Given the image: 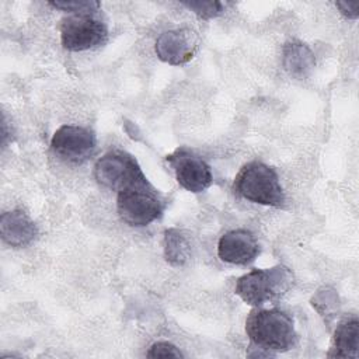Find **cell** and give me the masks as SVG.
Here are the masks:
<instances>
[{
    "label": "cell",
    "mask_w": 359,
    "mask_h": 359,
    "mask_svg": "<svg viewBox=\"0 0 359 359\" xmlns=\"http://www.w3.org/2000/svg\"><path fill=\"white\" fill-rule=\"evenodd\" d=\"M165 208V201L149 180L137 182L121 192L116 198V209L122 222L129 226L143 227L157 220Z\"/></svg>",
    "instance_id": "3"
},
{
    "label": "cell",
    "mask_w": 359,
    "mask_h": 359,
    "mask_svg": "<svg viewBox=\"0 0 359 359\" xmlns=\"http://www.w3.org/2000/svg\"><path fill=\"white\" fill-rule=\"evenodd\" d=\"M49 6L70 11L73 14H93L100 8V3L94 0H60V1H50Z\"/></svg>",
    "instance_id": "16"
},
{
    "label": "cell",
    "mask_w": 359,
    "mask_h": 359,
    "mask_svg": "<svg viewBox=\"0 0 359 359\" xmlns=\"http://www.w3.org/2000/svg\"><path fill=\"white\" fill-rule=\"evenodd\" d=\"M149 358H182V352L172 344L160 341L150 346L147 352Z\"/></svg>",
    "instance_id": "18"
},
{
    "label": "cell",
    "mask_w": 359,
    "mask_h": 359,
    "mask_svg": "<svg viewBox=\"0 0 359 359\" xmlns=\"http://www.w3.org/2000/svg\"><path fill=\"white\" fill-rule=\"evenodd\" d=\"M233 189L241 198L266 206L280 208L286 199L278 172L262 161L243 165L234 178Z\"/></svg>",
    "instance_id": "2"
},
{
    "label": "cell",
    "mask_w": 359,
    "mask_h": 359,
    "mask_svg": "<svg viewBox=\"0 0 359 359\" xmlns=\"http://www.w3.org/2000/svg\"><path fill=\"white\" fill-rule=\"evenodd\" d=\"M182 4L203 20L215 18L223 11L220 1H184Z\"/></svg>",
    "instance_id": "17"
},
{
    "label": "cell",
    "mask_w": 359,
    "mask_h": 359,
    "mask_svg": "<svg viewBox=\"0 0 359 359\" xmlns=\"http://www.w3.org/2000/svg\"><path fill=\"white\" fill-rule=\"evenodd\" d=\"M36 234L38 229L25 212L15 209L1 215L0 236L8 245L17 248L25 247L36 237Z\"/></svg>",
    "instance_id": "11"
},
{
    "label": "cell",
    "mask_w": 359,
    "mask_h": 359,
    "mask_svg": "<svg viewBox=\"0 0 359 359\" xmlns=\"http://www.w3.org/2000/svg\"><path fill=\"white\" fill-rule=\"evenodd\" d=\"M292 283L293 275L283 265L268 269H252L237 279L236 294L247 304L258 307L283 294Z\"/></svg>",
    "instance_id": "4"
},
{
    "label": "cell",
    "mask_w": 359,
    "mask_h": 359,
    "mask_svg": "<svg viewBox=\"0 0 359 359\" xmlns=\"http://www.w3.org/2000/svg\"><path fill=\"white\" fill-rule=\"evenodd\" d=\"M328 356L358 358L359 356V321L349 318L342 321L334 332Z\"/></svg>",
    "instance_id": "12"
},
{
    "label": "cell",
    "mask_w": 359,
    "mask_h": 359,
    "mask_svg": "<svg viewBox=\"0 0 359 359\" xmlns=\"http://www.w3.org/2000/svg\"><path fill=\"white\" fill-rule=\"evenodd\" d=\"M94 177L100 185L116 192L147 180L136 158L122 150L108 151L98 158Z\"/></svg>",
    "instance_id": "5"
},
{
    "label": "cell",
    "mask_w": 359,
    "mask_h": 359,
    "mask_svg": "<svg viewBox=\"0 0 359 359\" xmlns=\"http://www.w3.org/2000/svg\"><path fill=\"white\" fill-rule=\"evenodd\" d=\"M164 257L174 266L184 265L191 257V244L178 229L164 231Z\"/></svg>",
    "instance_id": "14"
},
{
    "label": "cell",
    "mask_w": 359,
    "mask_h": 359,
    "mask_svg": "<svg viewBox=\"0 0 359 359\" xmlns=\"http://www.w3.org/2000/svg\"><path fill=\"white\" fill-rule=\"evenodd\" d=\"M282 63L285 70L297 79H303L310 74L316 65L314 55L311 49L297 41L285 43L282 53Z\"/></svg>",
    "instance_id": "13"
},
{
    "label": "cell",
    "mask_w": 359,
    "mask_h": 359,
    "mask_svg": "<svg viewBox=\"0 0 359 359\" xmlns=\"http://www.w3.org/2000/svg\"><path fill=\"white\" fill-rule=\"evenodd\" d=\"M178 184L194 194L203 192L213 181L209 164L199 156L187 149H178L167 157Z\"/></svg>",
    "instance_id": "8"
},
{
    "label": "cell",
    "mask_w": 359,
    "mask_h": 359,
    "mask_svg": "<svg viewBox=\"0 0 359 359\" xmlns=\"http://www.w3.org/2000/svg\"><path fill=\"white\" fill-rule=\"evenodd\" d=\"M245 332L251 345L269 355L290 349L296 341L292 317L279 309L252 310L245 320Z\"/></svg>",
    "instance_id": "1"
},
{
    "label": "cell",
    "mask_w": 359,
    "mask_h": 359,
    "mask_svg": "<svg viewBox=\"0 0 359 359\" xmlns=\"http://www.w3.org/2000/svg\"><path fill=\"white\" fill-rule=\"evenodd\" d=\"M259 254V244L255 236L245 229H236L224 233L217 243V255L222 261L234 265H247Z\"/></svg>",
    "instance_id": "10"
},
{
    "label": "cell",
    "mask_w": 359,
    "mask_h": 359,
    "mask_svg": "<svg viewBox=\"0 0 359 359\" xmlns=\"http://www.w3.org/2000/svg\"><path fill=\"white\" fill-rule=\"evenodd\" d=\"M311 304L327 320L332 318L339 307L338 296H337L335 290L330 289V287H324V289L318 290L316 293V296L313 297Z\"/></svg>",
    "instance_id": "15"
},
{
    "label": "cell",
    "mask_w": 359,
    "mask_h": 359,
    "mask_svg": "<svg viewBox=\"0 0 359 359\" xmlns=\"http://www.w3.org/2000/svg\"><path fill=\"white\" fill-rule=\"evenodd\" d=\"M50 147L60 160L80 164L95 153L97 140L95 135L87 128L63 125L53 133Z\"/></svg>",
    "instance_id": "7"
},
{
    "label": "cell",
    "mask_w": 359,
    "mask_h": 359,
    "mask_svg": "<svg viewBox=\"0 0 359 359\" xmlns=\"http://www.w3.org/2000/svg\"><path fill=\"white\" fill-rule=\"evenodd\" d=\"M108 39L107 25L93 14H73L62 21L60 41L63 48L80 52L97 48Z\"/></svg>",
    "instance_id": "6"
},
{
    "label": "cell",
    "mask_w": 359,
    "mask_h": 359,
    "mask_svg": "<svg viewBox=\"0 0 359 359\" xmlns=\"http://www.w3.org/2000/svg\"><path fill=\"white\" fill-rule=\"evenodd\" d=\"M198 48V35L191 28H177L163 32L156 41V55L168 65H182L191 60Z\"/></svg>",
    "instance_id": "9"
},
{
    "label": "cell",
    "mask_w": 359,
    "mask_h": 359,
    "mask_svg": "<svg viewBox=\"0 0 359 359\" xmlns=\"http://www.w3.org/2000/svg\"><path fill=\"white\" fill-rule=\"evenodd\" d=\"M335 6L339 8L341 14H344L346 18H358L359 14V3L358 1H337Z\"/></svg>",
    "instance_id": "19"
}]
</instances>
